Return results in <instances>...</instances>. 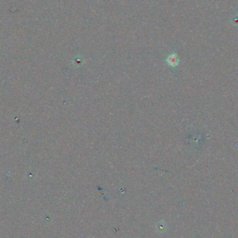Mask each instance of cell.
I'll list each match as a JSON object with an SVG mask.
<instances>
[{"instance_id":"obj_1","label":"cell","mask_w":238,"mask_h":238,"mask_svg":"<svg viewBox=\"0 0 238 238\" xmlns=\"http://www.w3.org/2000/svg\"><path fill=\"white\" fill-rule=\"evenodd\" d=\"M167 62L172 66H176L179 64V59L176 53H173L169 55L167 58Z\"/></svg>"}]
</instances>
